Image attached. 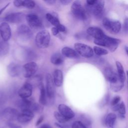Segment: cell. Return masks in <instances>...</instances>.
Wrapping results in <instances>:
<instances>
[{"label":"cell","mask_w":128,"mask_h":128,"mask_svg":"<svg viewBox=\"0 0 128 128\" xmlns=\"http://www.w3.org/2000/svg\"><path fill=\"white\" fill-rule=\"evenodd\" d=\"M17 34L20 40L23 41H26L32 38V32L28 26L25 24H22L18 28Z\"/></svg>","instance_id":"obj_7"},{"label":"cell","mask_w":128,"mask_h":128,"mask_svg":"<svg viewBox=\"0 0 128 128\" xmlns=\"http://www.w3.org/2000/svg\"><path fill=\"white\" fill-rule=\"evenodd\" d=\"M0 34L3 40L8 42L11 37L10 27L6 22H2L0 24Z\"/></svg>","instance_id":"obj_16"},{"label":"cell","mask_w":128,"mask_h":128,"mask_svg":"<svg viewBox=\"0 0 128 128\" xmlns=\"http://www.w3.org/2000/svg\"><path fill=\"white\" fill-rule=\"evenodd\" d=\"M8 125L10 128H22L20 125L17 124L16 123L12 121H8Z\"/></svg>","instance_id":"obj_37"},{"label":"cell","mask_w":128,"mask_h":128,"mask_svg":"<svg viewBox=\"0 0 128 128\" xmlns=\"http://www.w3.org/2000/svg\"><path fill=\"white\" fill-rule=\"evenodd\" d=\"M124 86V83L122 82L119 79L117 82L113 84H110V89L114 92H118L120 91Z\"/></svg>","instance_id":"obj_29"},{"label":"cell","mask_w":128,"mask_h":128,"mask_svg":"<svg viewBox=\"0 0 128 128\" xmlns=\"http://www.w3.org/2000/svg\"><path fill=\"white\" fill-rule=\"evenodd\" d=\"M26 16L24 14L21 12H12L7 15L4 20L6 22L10 23H20L24 20Z\"/></svg>","instance_id":"obj_14"},{"label":"cell","mask_w":128,"mask_h":128,"mask_svg":"<svg viewBox=\"0 0 128 128\" xmlns=\"http://www.w3.org/2000/svg\"><path fill=\"white\" fill-rule=\"evenodd\" d=\"M62 53L63 56L70 58H79V54L75 50L68 46L64 47L62 48Z\"/></svg>","instance_id":"obj_22"},{"label":"cell","mask_w":128,"mask_h":128,"mask_svg":"<svg viewBox=\"0 0 128 128\" xmlns=\"http://www.w3.org/2000/svg\"><path fill=\"white\" fill-rule=\"evenodd\" d=\"M32 92V85L28 82H26L19 90L18 94L22 98H28L31 96Z\"/></svg>","instance_id":"obj_15"},{"label":"cell","mask_w":128,"mask_h":128,"mask_svg":"<svg viewBox=\"0 0 128 128\" xmlns=\"http://www.w3.org/2000/svg\"><path fill=\"white\" fill-rule=\"evenodd\" d=\"M116 120V116L113 112L108 113L104 120V125L108 128H114Z\"/></svg>","instance_id":"obj_21"},{"label":"cell","mask_w":128,"mask_h":128,"mask_svg":"<svg viewBox=\"0 0 128 128\" xmlns=\"http://www.w3.org/2000/svg\"><path fill=\"white\" fill-rule=\"evenodd\" d=\"M94 52L98 56H104L108 54V52L106 49L98 46H94L93 48Z\"/></svg>","instance_id":"obj_31"},{"label":"cell","mask_w":128,"mask_h":128,"mask_svg":"<svg viewBox=\"0 0 128 128\" xmlns=\"http://www.w3.org/2000/svg\"><path fill=\"white\" fill-rule=\"evenodd\" d=\"M44 110V108L43 106L40 104H38V103H36V102H34L30 110H31L32 112L34 113H38V114H40Z\"/></svg>","instance_id":"obj_30"},{"label":"cell","mask_w":128,"mask_h":128,"mask_svg":"<svg viewBox=\"0 0 128 128\" xmlns=\"http://www.w3.org/2000/svg\"><path fill=\"white\" fill-rule=\"evenodd\" d=\"M120 100V96H115L111 100L110 104L112 106H114L116 105L117 104H119Z\"/></svg>","instance_id":"obj_36"},{"label":"cell","mask_w":128,"mask_h":128,"mask_svg":"<svg viewBox=\"0 0 128 128\" xmlns=\"http://www.w3.org/2000/svg\"><path fill=\"white\" fill-rule=\"evenodd\" d=\"M117 112H118L119 114V116L120 118H124V114L126 112V108L124 103L123 102H122L120 103L119 104Z\"/></svg>","instance_id":"obj_33"},{"label":"cell","mask_w":128,"mask_h":128,"mask_svg":"<svg viewBox=\"0 0 128 128\" xmlns=\"http://www.w3.org/2000/svg\"><path fill=\"white\" fill-rule=\"evenodd\" d=\"M34 101L32 99L22 98L17 102V106L21 110L30 109Z\"/></svg>","instance_id":"obj_23"},{"label":"cell","mask_w":128,"mask_h":128,"mask_svg":"<svg viewBox=\"0 0 128 128\" xmlns=\"http://www.w3.org/2000/svg\"><path fill=\"white\" fill-rule=\"evenodd\" d=\"M102 24L107 30L113 34H118L119 32L122 28V24L120 21L118 20H112L107 18L103 19Z\"/></svg>","instance_id":"obj_4"},{"label":"cell","mask_w":128,"mask_h":128,"mask_svg":"<svg viewBox=\"0 0 128 128\" xmlns=\"http://www.w3.org/2000/svg\"><path fill=\"white\" fill-rule=\"evenodd\" d=\"M6 70L8 74L12 77L18 76L22 72H23V68L22 66L14 62L10 63L7 66Z\"/></svg>","instance_id":"obj_11"},{"label":"cell","mask_w":128,"mask_h":128,"mask_svg":"<svg viewBox=\"0 0 128 128\" xmlns=\"http://www.w3.org/2000/svg\"><path fill=\"white\" fill-rule=\"evenodd\" d=\"M51 32H52V34L54 36H56L60 32V31L58 30V28L56 27H55V26H54L52 28Z\"/></svg>","instance_id":"obj_40"},{"label":"cell","mask_w":128,"mask_h":128,"mask_svg":"<svg viewBox=\"0 0 128 128\" xmlns=\"http://www.w3.org/2000/svg\"><path fill=\"white\" fill-rule=\"evenodd\" d=\"M26 20L30 27L34 29H38L42 27V24L39 16L34 14H30L26 16Z\"/></svg>","instance_id":"obj_10"},{"label":"cell","mask_w":128,"mask_h":128,"mask_svg":"<svg viewBox=\"0 0 128 128\" xmlns=\"http://www.w3.org/2000/svg\"><path fill=\"white\" fill-rule=\"evenodd\" d=\"M46 90L49 103L50 100L52 101L54 99L56 92V89L54 87L55 84H54L53 78L50 74H46Z\"/></svg>","instance_id":"obj_6"},{"label":"cell","mask_w":128,"mask_h":128,"mask_svg":"<svg viewBox=\"0 0 128 128\" xmlns=\"http://www.w3.org/2000/svg\"><path fill=\"white\" fill-rule=\"evenodd\" d=\"M94 43L98 46L106 47L112 52H114L118 48L120 40L114 38L110 37L106 34L100 39H94Z\"/></svg>","instance_id":"obj_1"},{"label":"cell","mask_w":128,"mask_h":128,"mask_svg":"<svg viewBox=\"0 0 128 128\" xmlns=\"http://www.w3.org/2000/svg\"><path fill=\"white\" fill-rule=\"evenodd\" d=\"M86 33L94 39H100L106 35L101 28L96 26L88 28L86 30Z\"/></svg>","instance_id":"obj_19"},{"label":"cell","mask_w":128,"mask_h":128,"mask_svg":"<svg viewBox=\"0 0 128 128\" xmlns=\"http://www.w3.org/2000/svg\"><path fill=\"white\" fill-rule=\"evenodd\" d=\"M56 126L59 128H68V126L67 124H60L58 122H56L54 124Z\"/></svg>","instance_id":"obj_39"},{"label":"cell","mask_w":128,"mask_h":128,"mask_svg":"<svg viewBox=\"0 0 128 128\" xmlns=\"http://www.w3.org/2000/svg\"><path fill=\"white\" fill-rule=\"evenodd\" d=\"M38 128H52L50 125L48 124H42Z\"/></svg>","instance_id":"obj_45"},{"label":"cell","mask_w":128,"mask_h":128,"mask_svg":"<svg viewBox=\"0 0 128 128\" xmlns=\"http://www.w3.org/2000/svg\"><path fill=\"white\" fill-rule=\"evenodd\" d=\"M38 87L40 90V96L39 98L40 104L42 106H46L48 104V101L46 88L42 82L39 84Z\"/></svg>","instance_id":"obj_20"},{"label":"cell","mask_w":128,"mask_h":128,"mask_svg":"<svg viewBox=\"0 0 128 128\" xmlns=\"http://www.w3.org/2000/svg\"><path fill=\"white\" fill-rule=\"evenodd\" d=\"M127 74H128V72H127Z\"/></svg>","instance_id":"obj_49"},{"label":"cell","mask_w":128,"mask_h":128,"mask_svg":"<svg viewBox=\"0 0 128 128\" xmlns=\"http://www.w3.org/2000/svg\"><path fill=\"white\" fill-rule=\"evenodd\" d=\"M34 117V113L29 110H21L16 120L20 123L26 124L30 122Z\"/></svg>","instance_id":"obj_12"},{"label":"cell","mask_w":128,"mask_h":128,"mask_svg":"<svg viewBox=\"0 0 128 128\" xmlns=\"http://www.w3.org/2000/svg\"><path fill=\"white\" fill-rule=\"evenodd\" d=\"M23 73L24 78H30L33 76L38 69V66L34 62H30L22 66Z\"/></svg>","instance_id":"obj_9"},{"label":"cell","mask_w":128,"mask_h":128,"mask_svg":"<svg viewBox=\"0 0 128 128\" xmlns=\"http://www.w3.org/2000/svg\"><path fill=\"white\" fill-rule=\"evenodd\" d=\"M58 112L69 120L74 117V111L68 106L64 104H60L58 106Z\"/></svg>","instance_id":"obj_17"},{"label":"cell","mask_w":128,"mask_h":128,"mask_svg":"<svg viewBox=\"0 0 128 128\" xmlns=\"http://www.w3.org/2000/svg\"><path fill=\"white\" fill-rule=\"evenodd\" d=\"M104 2L103 0H98L96 3L92 6H88V9L92 13L94 16L98 18H100L104 13Z\"/></svg>","instance_id":"obj_8"},{"label":"cell","mask_w":128,"mask_h":128,"mask_svg":"<svg viewBox=\"0 0 128 128\" xmlns=\"http://www.w3.org/2000/svg\"><path fill=\"white\" fill-rule=\"evenodd\" d=\"M46 18L47 20L55 27H56L61 24L58 18L50 13H47L46 14Z\"/></svg>","instance_id":"obj_28"},{"label":"cell","mask_w":128,"mask_h":128,"mask_svg":"<svg viewBox=\"0 0 128 128\" xmlns=\"http://www.w3.org/2000/svg\"><path fill=\"white\" fill-rule=\"evenodd\" d=\"M18 114L19 112L16 109L11 107L6 108L2 112V116L8 121L16 120Z\"/></svg>","instance_id":"obj_13"},{"label":"cell","mask_w":128,"mask_h":128,"mask_svg":"<svg viewBox=\"0 0 128 128\" xmlns=\"http://www.w3.org/2000/svg\"><path fill=\"white\" fill-rule=\"evenodd\" d=\"M56 0H44V2H46V4L50 5L54 4L56 2Z\"/></svg>","instance_id":"obj_46"},{"label":"cell","mask_w":128,"mask_h":128,"mask_svg":"<svg viewBox=\"0 0 128 128\" xmlns=\"http://www.w3.org/2000/svg\"><path fill=\"white\" fill-rule=\"evenodd\" d=\"M71 12L72 15L77 19L82 21L86 20V10L79 1L76 0L72 3L71 6Z\"/></svg>","instance_id":"obj_3"},{"label":"cell","mask_w":128,"mask_h":128,"mask_svg":"<svg viewBox=\"0 0 128 128\" xmlns=\"http://www.w3.org/2000/svg\"><path fill=\"white\" fill-rule=\"evenodd\" d=\"M54 115L56 119L57 120L58 122L60 124H65L67 122L69 121L68 119L66 118L62 114H61L59 112H54Z\"/></svg>","instance_id":"obj_32"},{"label":"cell","mask_w":128,"mask_h":128,"mask_svg":"<svg viewBox=\"0 0 128 128\" xmlns=\"http://www.w3.org/2000/svg\"><path fill=\"white\" fill-rule=\"evenodd\" d=\"M74 48L77 53L86 58H90L94 56L93 49L89 46L84 44L76 42L74 44Z\"/></svg>","instance_id":"obj_5"},{"label":"cell","mask_w":128,"mask_h":128,"mask_svg":"<svg viewBox=\"0 0 128 128\" xmlns=\"http://www.w3.org/2000/svg\"><path fill=\"white\" fill-rule=\"evenodd\" d=\"M10 46L8 42L2 40L0 42V56L6 55L9 51Z\"/></svg>","instance_id":"obj_27"},{"label":"cell","mask_w":128,"mask_h":128,"mask_svg":"<svg viewBox=\"0 0 128 128\" xmlns=\"http://www.w3.org/2000/svg\"><path fill=\"white\" fill-rule=\"evenodd\" d=\"M104 75L106 80L110 84H113L117 82L120 78L116 74L111 68L106 67L104 70Z\"/></svg>","instance_id":"obj_18"},{"label":"cell","mask_w":128,"mask_h":128,"mask_svg":"<svg viewBox=\"0 0 128 128\" xmlns=\"http://www.w3.org/2000/svg\"><path fill=\"white\" fill-rule=\"evenodd\" d=\"M36 6V3L33 0H22V6L26 8H33Z\"/></svg>","instance_id":"obj_34"},{"label":"cell","mask_w":128,"mask_h":128,"mask_svg":"<svg viewBox=\"0 0 128 128\" xmlns=\"http://www.w3.org/2000/svg\"><path fill=\"white\" fill-rule=\"evenodd\" d=\"M44 119V116H40L39 118L37 120L36 122V126H38L40 124L42 123V122H43Z\"/></svg>","instance_id":"obj_41"},{"label":"cell","mask_w":128,"mask_h":128,"mask_svg":"<svg viewBox=\"0 0 128 128\" xmlns=\"http://www.w3.org/2000/svg\"><path fill=\"white\" fill-rule=\"evenodd\" d=\"M116 69L118 71V74L119 77V78L122 82L124 83V82L125 80V74L124 72V67L122 64L118 61H116Z\"/></svg>","instance_id":"obj_26"},{"label":"cell","mask_w":128,"mask_h":128,"mask_svg":"<svg viewBox=\"0 0 128 128\" xmlns=\"http://www.w3.org/2000/svg\"><path fill=\"white\" fill-rule=\"evenodd\" d=\"M50 40V36L47 30H42L39 32L36 35L35 42L36 46L40 48H46L49 46Z\"/></svg>","instance_id":"obj_2"},{"label":"cell","mask_w":128,"mask_h":128,"mask_svg":"<svg viewBox=\"0 0 128 128\" xmlns=\"http://www.w3.org/2000/svg\"><path fill=\"white\" fill-rule=\"evenodd\" d=\"M124 30L126 32L128 33V18H126L124 22Z\"/></svg>","instance_id":"obj_38"},{"label":"cell","mask_w":128,"mask_h":128,"mask_svg":"<svg viewBox=\"0 0 128 128\" xmlns=\"http://www.w3.org/2000/svg\"><path fill=\"white\" fill-rule=\"evenodd\" d=\"M72 128H87V127L82 121L76 120L72 124Z\"/></svg>","instance_id":"obj_35"},{"label":"cell","mask_w":128,"mask_h":128,"mask_svg":"<svg viewBox=\"0 0 128 128\" xmlns=\"http://www.w3.org/2000/svg\"><path fill=\"white\" fill-rule=\"evenodd\" d=\"M96 1L97 0H88L86 2L88 6H92L94 5L96 3Z\"/></svg>","instance_id":"obj_43"},{"label":"cell","mask_w":128,"mask_h":128,"mask_svg":"<svg viewBox=\"0 0 128 128\" xmlns=\"http://www.w3.org/2000/svg\"><path fill=\"white\" fill-rule=\"evenodd\" d=\"M9 4H10V3L7 4L6 6H4V7H3L2 8H1V9L0 10V15L2 12H3L6 10V8H7V7L8 6Z\"/></svg>","instance_id":"obj_47"},{"label":"cell","mask_w":128,"mask_h":128,"mask_svg":"<svg viewBox=\"0 0 128 128\" xmlns=\"http://www.w3.org/2000/svg\"><path fill=\"white\" fill-rule=\"evenodd\" d=\"M50 62L54 65H60L64 62V56L60 53H55L50 58Z\"/></svg>","instance_id":"obj_25"},{"label":"cell","mask_w":128,"mask_h":128,"mask_svg":"<svg viewBox=\"0 0 128 128\" xmlns=\"http://www.w3.org/2000/svg\"><path fill=\"white\" fill-rule=\"evenodd\" d=\"M60 4H62L67 5L71 2V0H60Z\"/></svg>","instance_id":"obj_44"},{"label":"cell","mask_w":128,"mask_h":128,"mask_svg":"<svg viewBox=\"0 0 128 128\" xmlns=\"http://www.w3.org/2000/svg\"><path fill=\"white\" fill-rule=\"evenodd\" d=\"M56 28L60 32H65L66 31V28L62 24H60L59 26H56Z\"/></svg>","instance_id":"obj_42"},{"label":"cell","mask_w":128,"mask_h":128,"mask_svg":"<svg viewBox=\"0 0 128 128\" xmlns=\"http://www.w3.org/2000/svg\"><path fill=\"white\" fill-rule=\"evenodd\" d=\"M54 82L56 86L60 87L62 86L63 82V74L62 70L56 69L54 72Z\"/></svg>","instance_id":"obj_24"},{"label":"cell","mask_w":128,"mask_h":128,"mask_svg":"<svg viewBox=\"0 0 128 128\" xmlns=\"http://www.w3.org/2000/svg\"><path fill=\"white\" fill-rule=\"evenodd\" d=\"M124 50H125V51H126V54L128 55V46H126L124 47Z\"/></svg>","instance_id":"obj_48"}]
</instances>
